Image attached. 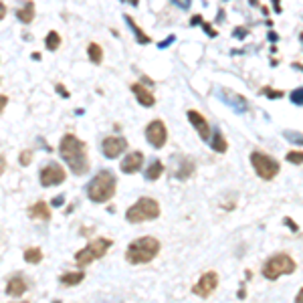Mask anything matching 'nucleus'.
Masks as SVG:
<instances>
[{
	"label": "nucleus",
	"mask_w": 303,
	"mask_h": 303,
	"mask_svg": "<svg viewBox=\"0 0 303 303\" xmlns=\"http://www.w3.org/2000/svg\"><path fill=\"white\" fill-rule=\"evenodd\" d=\"M59 154L65 160V164L69 166L73 174L81 176L89 172V158H87V146L85 142H81L77 135L73 133H65L61 137L59 144Z\"/></svg>",
	"instance_id": "obj_1"
},
{
	"label": "nucleus",
	"mask_w": 303,
	"mask_h": 303,
	"mask_svg": "<svg viewBox=\"0 0 303 303\" xmlns=\"http://www.w3.org/2000/svg\"><path fill=\"white\" fill-rule=\"evenodd\" d=\"M115 186H117V180H115L114 172L112 170H101V172L95 174L91 178V182L87 184V196L95 204H103V202L114 198Z\"/></svg>",
	"instance_id": "obj_2"
},
{
	"label": "nucleus",
	"mask_w": 303,
	"mask_h": 303,
	"mask_svg": "<svg viewBox=\"0 0 303 303\" xmlns=\"http://www.w3.org/2000/svg\"><path fill=\"white\" fill-rule=\"evenodd\" d=\"M162 249V245L156 237H142L133 241L128 251H126V261L132 265H144V263H150V261H154L158 257Z\"/></svg>",
	"instance_id": "obj_3"
},
{
	"label": "nucleus",
	"mask_w": 303,
	"mask_h": 303,
	"mask_svg": "<svg viewBox=\"0 0 303 303\" xmlns=\"http://www.w3.org/2000/svg\"><path fill=\"white\" fill-rule=\"evenodd\" d=\"M158 216H160V204L156 198H150V196H142L126 210V220L132 225L146 223V220H156Z\"/></svg>",
	"instance_id": "obj_4"
},
{
	"label": "nucleus",
	"mask_w": 303,
	"mask_h": 303,
	"mask_svg": "<svg viewBox=\"0 0 303 303\" xmlns=\"http://www.w3.org/2000/svg\"><path fill=\"white\" fill-rule=\"evenodd\" d=\"M114 246V241L112 239H107V237H97V239H93L87 246H83L81 251L75 253V263L79 267H87L91 265L93 261H97V259H103L105 253L109 251Z\"/></svg>",
	"instance_id": "obj_5"
},
{
	"label": "nucleus",
	"mask_w": 303,
	"mask_h": 303,
	"mask_svg": "<svg viewBox=\"0 0 303 303\" xmlns=\"http://www.w3.org/2000/svg\"><path fill=\"white\" fill-rule=\"evenodd\" d=\"M295 271V261L289 257L287 253H277L265 261L263 265V277L269 281L279 279L281 275H289Z\"/></svg>",
	"instance_id": "obj_6"
},
{
	"label": "nucleus",
	"mask_w": 303,
	"mask_h": 303,
	"mask_svg": "<svg viewBox=\"0 0 303 303\" xmlns=\"http://www.w3.org/2000/svg\"><path fill=\"white\" fill-rule=\"evenodd\" d=\"M251 164H253L257 176H261L263 180H273L281 170L277 160H273L271 156L265 154V152H259V150H255L251 154Z\"/></svg>",
	"instance_id": "obj_7"
},
{
	"label": "nucleus",
	"mask_w": 303,
	"mask_h": 303,
	"mask_svg": "<svg viewBox=\"0 0 303 303\" xmlns=\"http://www.w3.org/2000/svg\"><path fill=\"white\" fill-rule=\"evenodd\" d=\"M65 180H67V172H65V168L61 166V164H57V162L45 164V166L40 168V172H38V182H40V186H43V188L59 186Z\"/></svg>",
	"instance_id": "obj_8"
},
{
	"label": "nucleus",
	"mask_w": 303,
	"mask_h": 303,
	"mask_svg": "<svg viewBox=\"0 0 303 303\" xmlns=\"http://www.w3.org/2000/svg\"><path fill=\"white\" fill-rule=\"evenodd\" d=\"M146 137H148V142L154 148H164V146H166V140H168L166 123H164L162 119L150 121L148 128H146Z\"/></svg>",
	"instance_id": "obj_9"
},
{
	"label": "nucleus",
	"mask_w": 303,
	"mask_h": 303,
	"mask_svg": "<svg viewBox=\"0 0 303 303\" xmlns=\"http://www.w3.org/2000/svg\"><path fill=\"white\" fill-rule=\"evenodd\" d=\"M216 287H218V275L214 271H206L202 277L196 281V285L192 287V293L206 299V297H210L214 291H216Z\"/></svg>",
	"instance_id": "obj_10"
},
{
	"label": "nucleus",
	"mask_w": 303,
	"mask_h": 303,
	"mask_svg": "<svg viewBox=\"0 0 303 303\" xmlns=\"http://www.w3.org/2000/svg\"><path fill=\"white\" fill-rule=\"evenodd\" d=\"M126 150H128V142H126V137H121V135H107L103 140V144H101L103 156L109 158V160L121 156Z\"/></svg>",
	"instance_id": "obj_11"
},
{
	"label": "nucleus",
	"mask_w": 303,
	"mask_h": 303,
	"mask_svg": "<svg viewBox=\"0 0 303 303\" xmlns=\"http://www.w3.org/2000/svg\"><path fill=\"white\" fill-rule=\"evenodd\" d=\"M188 119H190L192 126H194V130L198 132V135L202 137V140L208 142L210 140V123L206 121V117L200 112H196V109H190V112H188Z\"/></svg>",
	"instance_id": "obj_12"
},
{
	"label": "nucleus",
	"mask_w": 303,
	"mask_h": 303,
	"mask_svg": "<svg viewBox=\"0 0 303 303\" xmlns=\"http://www.w3.org/2000/svg\"><path fill=\"white\" fill-rule=\"evenodd\" d=\"M142 164H144V154L142 152H130V154L121 160V172L123 174H135L137 170L142 168Z\"/></svg>",
	"instance_id": "obj_13"
},
{
	"label": "nucleus",
	"mask_w": 303,
	"mask_h": 303,
	"mask_svg": "<svg viewBox=\"0 0 303 303\" xmlns=\"http://www.w3.org/2000/svg\"><path fill=\"white\" fill-rule=\"evenodd\" d=\"M26 291H29V281H26L22 275H15L10 277L8 283H6V293L10 297H22Z\"/></svg>",
	"instance_id": "obj_14"
},
{
	"label": "nucleus",
	"mask_w": 303,
	"mask_h": 303,
	"mask_svg": "<svg viewBox=\"0 0 303 303\" xmlns=\"http://www.w3.org/2000/svg\"><path fill=\"white\" fill-rule=\"evenodd\" d=\"M132 93L135 95V99L140 105L144 107H152L156 103V97H154V93H152L144 83H132Z\"/></svg>",
	"instance_id": "obj_15"
},
{
	"label": "nucleus",
	"mask_w": 303,
	"mask_h": 303,
	"mask_svg": "<svg viewBox=\"0 0 303 303\" xmlns=\"http://www.w3.org/2000/svg\"><path fill=\"white\" fill-rule=\"evenodd\" d=\"M37 8H35V2L33 0H24V2L17 8V19L22 22V24H31L33 20H35V12Z\"/></svg>",
	"instance_id": "obj_16"
},
{
	"label": "nucleus",
	"mask_w": 303,
	"mask_h": 303,
	"mask_svg": "<svg viewBox=\"0 0 303 303\" xmlns=\"http://www.w3.org/2000/svg\"><path fill=\"white\" fill-rule=\"evenodd\" d=\"M29 216L31 218H38V220H51V208L45 200H38L37 204H33L29 208Z\"/></svg>",
	"instance_id": "obj_17"
},
{
	"label": "nucleus",
	"mask_w": 303,
	"mask_h": 303,
	"mask_svg": "<svg viewBox=\"0 0 303 303\" xmlns=\"http://www.w3.org/2000/svg\"><path fill=\"white\" fill-rule=\"evenodd\" d=\"M123 20H126L128 22V26H130V29H132V33H133V37H135V40H137V43H140V45H148V43H152V38L140 29V24H137L130 15H123Z\"/></svg>",
	"instance_id": "obj_18"
},
{
	"label": "nucleus",
	"mask_w": 303,
	"mask_h": 303,
	"mask_svg": "<svg viewBox=\"0 0 303 303\" xmlns=\"http://www.w3.org/2000/svg\"><path fill=\"white\" fill-rule=\"evenodd\" d=\"M85 279V273L83 271H71V273H63L61 277H59V281H61V285H67V287H75V285H79L81 281Z\"/></svg>",
	"instance_id": "obj_19"
},
{
	"label": "nucleus",
	"mask_w": 303,
	"mask_h": 303,
	"mask_svg": "<svg viewBox=\"0 0 303 303\" xmlns=\"http://www.w3.org/2000/svg\"><path fill=\"white\" fill-rule=\"evenodd\" d=\"M87 59L93 65H101L103 63V49L99 43H89L87 45Z\"/></svg>",
	"instance_id": "obj_20"
},
{
	"label": "nucleus",
	"mask_w": 303,
	"mask_h": 303,
	"mask_svg": "<svg viewBox=\"0 0 303 303\" xmlns=\"http://www.w3.org/2000/svg\"><path fill=\"white\" fill-rule=\"evenodd\" d=\"M210 148L214 150V152H218V154H225V152L228 150V144H227V140H225V135L220 133L218 130L212 133V137H210Z\"/></svg>",
	"instance_id": "obj_21"
},
{
	"label": "nucleus",
	"mask_w": 303,
	"mask_h": 303,
	"mask_svg": "<svg viewBox=\"0 0 303 303\" xmlns=\"http://www.w3.org/2000/svg\"><path fill=\"white\" fill-rule=\"evenodd\" d=\"M162 172H164V164L160 162V160H154V162H152L150 164V166L146 168V178H148V180H152V182H154V180H158V178L162 176Z\"/></svg>",
	"instance_id": "obj_22"
},
{
	"label": "nucleus",
	"mask_w": 303,
	"mask_h": 303,
	"mask_svg": "<svg viewBox=\"0 0 303 303\" xmlns=\"http://www.w3.org/2000/svg\"><path fill=\"white\" fill-rule=\"evenodd\" d=\"M22 257H24V261H26L29 265H38L40 261H43V251H40L38 246H29V249L24 251Z\"/></svg>",
	"instance_id": "obj_23"
},
{
	"label": "nucleus",
	"mask_w": 303,
	"mask_h": 303,
	"mask_svg": "<svg viewBox=\"0 0 303 303\" xmlns=\"http://www.w3.org/2000/svg\"><path fill=\"white\" fill-rule=\"evenodd\" d=\"M61 43H63V38H61V35L57 31L47 33V37H45V49L47 51H57L61 47Z\"/></svg>",
	"instance_id": "obj_24"
},
{
	"label": "nucleus",
	"mask_w": 303,
	"mask_h": 303,
	"mask_svg": "<svg viewBox=\"0 0 303 303\" xmlns=\"http://www.w3.org/2000/svg\"><path fill=\"white\" fill-rule=\"evenodd\" d=\"M192 172H194V164H192L190 160H184V166L180 168V172H178V178H182L184 180V178H188Z\"/></svg>",
	"instance_id": "obj_25"
},
{
	"label": "nucleus",
	"mask_w": 303,
	"mask_h": 303,
	"mask_svg": "<svg viewBox=\"0 0 303 303\" xmlns=\"http://www.w3.org/2000/svg\"><path fill=\"white\" fill-rule=\"evenodd\" d=\"M287 162L295 164V166H299V164H303V152H297V150H291L287 154Z\"/></svg>",
	"instance_id": "obj_26"
},
{
	"label": "nucleus",
	"mask_w": 303,
	"mask_h": 303,
	"mask_svg": "<svg viewBox=\"0 0 303 303\" xmlns=\"http://www.w3.org/2000/svg\"><path fill=\"white\" fill-rule=\"evenodd\" d=\"M19 162H20V166H31L33 164V150H22Z\"/></svg>",
	"instance_id": "obj_27"
},
{
	"label": "nucleus",
	"mask_w": 303,
	"mask_h": 303,
	"mask_svg": "<svg viewBox=\"0 0 303 303\" xmlns=\"http://www.w3.org/2000/svg\"><path fill=\"white\" fill-rule=\"evenodd\" d=\"M291 103H295V105H303V87L291 91Z\"/></svg>",
	"instance_id": "obj_28"
},
{
	"label": "nucleus",
	"mask_w": 303,
	"mask_h": 303,
	"mask_svg": "<svg viewBox=\"0 0 303 303\" xmlns=\"http://www.w3.org/2000/svg\"><path fill=\"white\" fill-rule=\"evenodd\" d=\"M285 137H289V142L303 144V133H297V132H285Z\"/></svg>",
	"instance_id": "obj_29"
},
{
	"label": "nucleus",
	"mask_w": 303,
	"mask_h": 303,
	"mask_svg": "<svg viewBox=\"0 0 303 303\" xmlns=\"http://www.w3.org/2000/svg\"><path fill=\"white\" fill-rule=\"evenodd\" d=\"M55 89H57V93L61 95V97H65V99L69 97V95H71V93H69V91H67V87H65L63 83H57V85H55Z\"/></svg>",
	"instance_id": "obj_30"
},
{
	"label": "nucleus",
	"mask_w": 303,
	"mask_h": 303,
	"mask_svg": "<svg viewBox=\"0 0 303 303\" xmlns=\"http://www.w3.org/2000/svg\"><path fill=\"white\" fill-rule=\"evenodd\" d=\"M174 4H178V8H182V10H188L190 8V0H172Z\"/></svg>",
	"instance_id": "obj_31"
},
{
	"label": "nucleus",
	"mask_w": 303,
	"mask_h": 303,
	"mask_svg": "<svg viewBox=\"0 0 303 303\" xmlns=\"http://www.w3.org/2000/svg\"><path fill=\"white\" fill-rule=\"evenodd\" d=\"M63 202H65V194H59V196H55V198L51 200L53 206H63Z\"/></svg>",
	"instance_id": "obj_32"
},
{
	"label": "nucleus",
	"mask_w": 303,
	"mask_h": 303,
	"mask_svg": "<svg viewBox=\"0 0 303 303\" xmlns=\"http://www.w3.org/2000/svg\"><path fill=\"white\" fill-rule=\"evenodd\" d=\"M6 105H8V97H6V95H0V114L6 109Z\"/></svg>",
	"instance_id": "obj_33"
},
{
	"label": "nucleus",
	"mask_w": 303,
	"mask_h": 303,
	"mask_svg": "<svg viewBox=\"0 0 303 303\" xmlns=\"http://www.w3.org/2000/svg\"><path fill=\"white\" fill-rule=\"evenodd\" d=\"M4 170H6V158H4L2 154H0V176L4 174Z\"/></svg>",
	"instance_id": "obj_34"
},
{
	"label": "nucleus",
	"mask_w": 303,
	"mask_h": 303,
	"mask_svg": "<svg viewBox=\"0 0 303 303\" xmlns=\"http://www.w3.org/2000/svg\"><path fill=\"white\" fill-rule=\"evenodd\" d=\"M269 97H283V93L281 91H273V89H265Z\"/></svg>",
	"instance_id": "obj_35"
},
{
	"label": "nucleus",
	"mask_w": 303,
	"mask_h": 303,
	"mask_svg": "<svg viewBox=\"0 0 303 303\" xmlns=\"http://www.w3.org/2000/svg\"><path fill=\"white\" fill-rule=\"evenodd\" d=\"M172 40H174V37H168L166 40H162V43H158V47H160V49H166V47L172 43Z\"/></svg>",
	"instance_id": "obj_36"
},
{
	"label": "nucleus",
	"mask_w": 303,
	"mask_h": 303,
	"mask_svg": "<svg viewBox=\"0 0 303 303\" xmlns=\"http://www.w3.org/2000/svg\"><path fill=\"white\" fill-rule=\"evenodd\" d=\"M202 26H204V31H206V33H208L210 37H216V31H214V29H210V24H206V22H204Z\"/></svg>",
	"instance_id": "obj_37"
},
{
	"label": "nucleus",
	"mask_w": 303,
	"mask_h": 303,
	"mask_svg": "<svg viewBox=\"0 0 303 303\" xmlns=\"http://www.w3.org/2000/svg\"><path fill=\"white\" fill-rule=\"evenodd\" d=\"M6 17V4L4 2H0V20H2Z\"/></svg>",
	"instance_id": "obj_38"
},
{
	"label": "nucleus",
	"mask_w": 303,
	"mask_h": 303,
	"mask_svg": "<svg viewBox=\"0 0 303 303\" xmlns=\"http://www.w3.org/2000/svg\"><path fill=\"white\" fill-rule=\"evenodd\" d=\"M295 301H299V303H303V289H301V291L297 293V297H295Z\"/></svg>",
	"instance_id": "obj_39"
},
{
	"label": "nucleus",
	"mask_w": 303,
	"mask_h": 303,
	"mask_svg": "<svg viewBox=\"0 0 303 303\" xmlns=\"http://www.w3.org/2000/svg\"><path fill=\"white\" fill-rule=\"evenodd\" d=\"M190 22H192V26H194V24H198V22H202V19H200V17H194V19H192Z\"/></svg>",
	"instance_id": "obj_40"
},
{
	"label": "nucleus",
	"mask_w": 303,
	"mask_h": 303,
	"mask_svg": "<svg viewBox=\"0 0 303 303\" xmlns=\"http://www.w3.org/2000/svg\"><path fill=\"white\" fill-rule=\"evenodd\" d=\"M33 59L35 61H40V53H33Z\"/></svg>",
	"instance_id": "obj_41"
},
{
	"label": "nucleus",
	"mask_w": 303,
	"mask_h": 303,
	"mask_svg": "<svg viewBox=\"0 0 303 303\" xmlns=\"http://www.w3.org/2000/svg\"><path fill=\"white\" fill-rule=\"evenodd\" d=\"M130 2H132L133 6H137V2H140V0H130Z\"/></svg>",
	"instance_id": "obj_42"
},
{
	"label": "nucleus",
	"mask_w": 303,
	"mask_h": 303,
	"mask_svg": "<svg viewBox=\"0 0 303 303\" xmlns=\"http://www.w3.org/2000/svg\"><path fill=\"white\" fill-rule=\"evenodd\" d=\"M119 2H128V0H119Z\"/></svg>",
	"instance_id": "obj_43"
}]
</instances>
